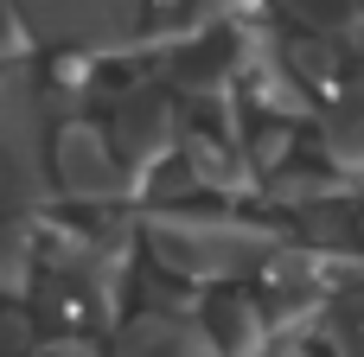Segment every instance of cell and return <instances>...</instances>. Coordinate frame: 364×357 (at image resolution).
Returning a JSON list of instances; mask_svg holds the SVG:
<instances>
[{
	"label": "cell",
	"instance_id": "obj_1",
	"mask_svg": "<svg viewBox=\"0 0 364 357\" xmlns=\"http://www.w3.org/2000/svg\"><path fill=\"white\" fill-rule=\"evenodd\" d=\"M141 236H147L154 262L179 281H237L282 249L275 224H250L230 211H154L141 224Z\"/></svg>",
	"mask_w": 364,
	"mask_h": 357
},
{
	"label": "cell",
	"instance_id": "obj_2",
	"mask_svg": "<svg viewBox=\"0 0 364 357\" xmlns=\"http://www.w3.org/2000/svg\"><path fill=\"white\" fill-rule=\"evenodd\" d=\"M45 89L26 70H0V211L45 204Z\"/></svg>",
	"mask_w": 364,
	"mask_h": 357
},
{
	"label": "cell",
	"instance_id": "obj_3",
	"mask_svg": "<svg viewBox=\"0 0 364 357\" xmlns=\"http://www.w3.org/2000/svg\"><path fill=\"white\" fill-rule=\"evenodd\" d=\"M51 185L77 204H109L128 192V166L109 141V128L96 121H64L51 134Z\"/></svg>",
	"mask_w": 364,
	"mask_h": 357
},
{
	"label": "cell",
	"instance_id": "obj_4",
	"mask_svg": "<svg viewBox=\"0 0 364 357\" xmlns=\"http://www.w3.org/2000/svg\"><path fill=\"white\" fill-rule=\"evenodd\" d=\"M13 6L26 32H38L45 45H83V51L128 45V32L147 13V0H13Z\"/></svg>",
	"mask_w": 364,
	"mask_h": 357
},
{
	"label": "cell",
	"instance_id": "obj_5",
	"mask_svg": "<svg viewBox=\"0 0 364 357\" xmlns=\"http://www.w3.org/2000/svg\"><path fill=\"white\" fill-rule=\"evenodd\" d=\"M109 141H115V153H122L128 172H134V166H160V160L173 153V141H179V115H173V102H166L160 89H134V96L115 109Z\"/></svg>",
	"mask_w": 364,
	"mask_h": 357
},
{
	"label": "cell",
	"instance_id": "obj_6",
	"mask_svg": "<svg viewBox=\"0 0 364 357\" xmlns=\"http://www.w3.org/2000/svg\"><path fill=\"white\" fill-rule=\"evenodd\" d=\"M115 357H224L218 339L198 326V319H179V313H141L122 326Z\"/></svg>",
	"mask_w": 364,
	"mask_h": 357
},
{
	"label": "cell",
	"instance_id": "obj_7",
	"mask_svg": "<svg viewBox=\"0 0 364 357\" xmlns=\"http://www.w3.org/2000/svg\"><path fill=\"white\" fill-rule=\"evenodd\" d=\"M326 160L339 179H364V70L352 83H339L333 109H326V134H320Z\"/></svg>",
	"mask_w": 364,
	"mask_h": 357
},
{
	"label": "cell",
	"instance_id": "obj_8",
	"mask_svg": "<svg viewBox=\"0 0 364 357\" xmlns=\"http://www.w3.org/2000/svg\"><path fill=\"white\" fill-rule=\"evenodd\" d=\"M186 172L205 192H250V179H256L250 153L224 147V134H186Z\"/></svg>",
	"mask_w": 364,
	"mask_h": 357
},
{
	"label": "cell",
	"instance_id": "obj_9",
	"mask_svg": "<svg viewBox=\"0 0 364 357\" xmlns=\"http://www.w3.org/2000/svg\"><path fill=\"white\" fill-rule=\"evenodd\" d=\"M205 332L218 339L224 357H269V339H275V332H269V313H262L256 300H243V294H224Z\"/></svg>",
	"mask_w": 364,
	"mask_h": 357
},
{
	"label": "cell",
	"instance_id": "obj_10",
	"mask_svg": "<svg viewBox=\"0 0 364 357\" xmlns=\"http://www.w3.org/2000/svg\"><path fill=\"white\" fill-rule=\"evenodd\" d=\"M250 0H160V32L173 38H205L211 26H224L230 13H243Z\"/></svg>",
	"mask_w": 364,
	"mask_h": 357
},
{
	"label": "cell",
	"instance_id": "obj_11",
	"mask_svg": "<svg viewBox=\"0 0 364 357\" xmlns=\"http://www.w3.org/2000/svg\"><path fill=\"white\" fill-rule=\"evenodd\" d=\"M326 339L339 357H364V281L346 287L333 307H326Z\"/></svg>",
	"mask_w": 364,
	"mask_h": 357
},
{
	"label": "cell",
	"instance_id": "obj_12",
	"mask_svg": "<svg viewBox=\"0 0 364 357\" xmlns=\"http://www.w3.org/2000/svg\"><path fill=\"white\" fill-rule=\"evenodd\" d=\"M32 281V236L19 224H0V294H26Z\"/></svg>",
	"mask_w": 364,
	"mask_h": 357
},
{
	"label": "cell",
	"instance_id": "obj_13",
	"mask_svg": "<svg viewBox=\"0 0 364 357\" xmlns=\"http://www.w3.org/2000/svg\"><path fill=\"white\" fill-rule=\"evenodd\" d=\"M288 147H294V134L275 121V128H262V141L250 147V166H282V160H288Z\"/></svg>",
	"mask_w": 364,
	"mask_h": 357
},
{
	"label": "cell",
	"instance_id": "obj_14",
	"mask_svg": "<svg viewBox=\"0 0 364 357\" xmlns=\"http://www.w3.org/2000/svg\"><path fill=\"white\" fill-rule=\"evenodd\" d=\"M19 32H26L19 6H13V0H0V64H6V57H19V45H26Z\"/></svg>",
	"mask_w": 364,
	"mask_h": 357
},
{
	"label": "cell",
	"instance_id": "obj_15",
	"mask_svg": "<svg viewBox=\"0 0 364 357\" xmlns=\"http://www.w3.org/2000/svg\"><path fill=\"white\" fill-rule=\"evenodd\" d=\"M358 243H364V211H358Z\"/></svg>",
	"mask_w": 364,
	"mask_h": 357
}]
</instances>
